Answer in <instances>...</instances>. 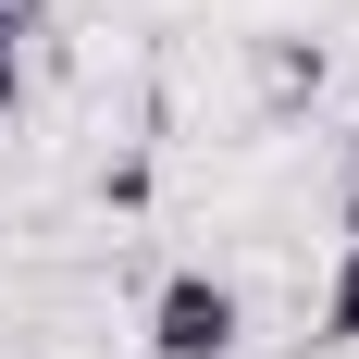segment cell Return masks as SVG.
Segmentation results:
<instances>
[{"mask_svg": "<svg viewBox=\"0 0 359 359\" xmlns=\"http://www.w3.org/2000/svg\"><path fill=\"white\" fill-rule=\"evenodd\" d=\"M248 334V297L223 285V273H161L149 297V359H236Z\"/></svg>", "mask_w": 359, "mask_h": 359, "instance_id": "1", "label": "cell"}, {"mask_svg": "<svg viewBox=\"0 0 359 359\" xmlns=\"http://www.w3.org/2000/svg\"><path fill=\"white\" fill-rule=\"evenodd\" d=\"M323 334L359 347V198H347V236H334V273H323Z\"/></svg>", "mask_w": 359, "mask_h": 359, "instance_id": "2", "label": "cell"}, {"mask_svg": "<svg viewBox=\"0 0 359 359\" xmlns=\"http://www.w3.org/2000/svg\"><path fill=\"white\" fill-rule=\"evenodd\" d=\"M37 25H50V0H0V50H25Z\"/></svg>", "mask_w": 359, "mask_h": 359, "instance_id": "3", "label": "cell"}, {"mask_svg": "<svg viewBox=\"0 0 359 359\" xmlns=\"http://www.w3.org/2000/svg\"><path fill=\"white\" fill-rule=\"evenodd\" d=\"M25 111V50H0V124Z\"/></svg>", "mask_w": 359, "mask_h": 359, "instance_id": "4", "label": "cell"}]
</instances>
